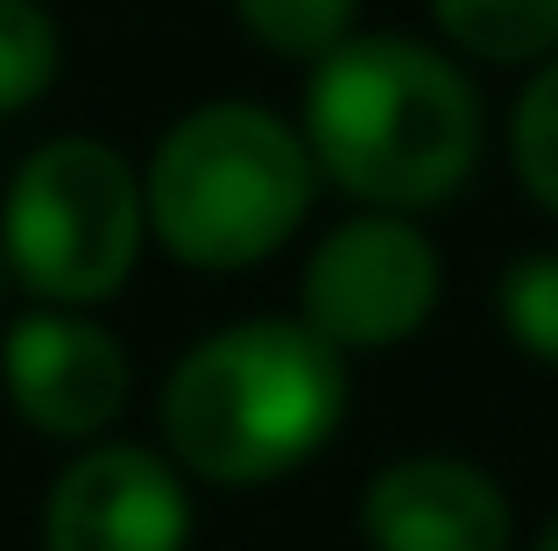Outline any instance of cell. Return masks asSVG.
Instances as JSON below:
<instances>
[{"instance_id": "cell-1", "label": "cell", "mask_w": 558, "mask_h": 551, "mask_svg": "<svg viewBox=\"0 0 558 551\" xmlns=\"http://www.w3.org/2000/svg\"><path fill=\"white\" fill-rule=\"evenodd\" d=\"M298 135L318 184L368 212H432L481 170L488 113L452 50L396 28H354L340 50L304 64Z\"/></svg>"}, {"instance_id": "cell-2", "label": "cell", "mask_w": 558, "mask_h": 551, "mask_svg": "<svg viewBox=\"0 0 558 551\" xmlns=\"http://www.w3.org/2000/svg\"><path fill=\"white\" fill-rule=\"evenodd\" d=\"M354 375L298 311L227 318L191 340L156 389V445L184 481L269 488L312 467L347 425Z\"/></svg>"}, {"instance_id": "cell-3", "label": "cell", "mask_w": 558, "mask_h": 551, "mask_svg": "<svg viewBox=\"0 0 558 551\" xmlns=\"http://www.w3.org/2000/svg\"><path fill=\"white\" fill-rule=\"evenodd\" d=\"M149 241L178 269L241 276L304 234L318 206V163L298 121L262 99H198L156 135L142 163Z\"/></svg>"}, {"instance_id": "cell-4", "label": "cell", "mask_w": 558, "mask_h": 551, "mask_svg": "<svg viewBox=\"0 0 558 551\" xmlns=\"http://www.w3.org/2000/svg\"><path fill=\"white\" fill-rule=\"evenodd\" d=\"M149 248L142 170L99 135H50L0 184V255L28 304L99 311Z\"/></svg>"}, {"instance_id": "cell-5", "label": "cell", "mask_w": 558, "mask_h": 551, "mask_svg": "<svg viewBox=\"0 0 558 551\" xmlns=\"http://www.w3.org/2000/svg\"><path fill=\"white\" fill-rule=\"evenodd\" d=\"M438 297H446V255L410 212H347L298 269V318L347 360L410 346L432 326Z\"/></svg>"}, {"instance_id": "cell-6", "label": "cell", "mask_w": 558, "mask_h": 551, "mask_svg": "<svg viewBox=\"0 0 558 551\" xmlns=\"http://www.w3.org/2000/svg\"><path fill=\"white\" fill-rule=\"evenodd\" d=\"M198 502L163 445L93 439L50 474L36 516L43 551H191Z\"/></svg>"}, {"instance_id": "cell-7", "label": "cell", "mask_w": 558, "mask_h": 551, "mask_svg": "<svg viewBox=\"0 0 558 551\" xmlns=\"http://www.w3.org/2000/svg\"><path fill=\"white\" fill-rule=\"evenodd\" d=\"M0 396L43 439L93 445L121 425L135 396V360L93 311L28 304L0 326Z\"/></svg>"}, {"instance_id": "cell-8", "label": "cell", "mask_w": 558, "mask_h": 551, "mask_svg": "<svg viewBox=\"0 0 558 551\" xmlns=\"http://www.w3.org/2000/svg\"><path fill=\"white\" fill-rule=\"evenodd\" d=\"M368 551H517V502L481 460L403 453L361 488Z\"/></svg>"}, {"instance_id": "cell-9", "label": "cell", "mask_w": 558, "mask_h": 551, "mask_svg": "<svg viewBox=\"0 0 558 551\" xmlns=\"http://www.w3.org/2000/svg\"><path fill=\"white\" fill-rule=\"evenodd\" d=\"M446 50L488 71H537L558 57V0H424Z\"/></svg>"}, {"instance_id": "cell-10", "label": "cell", "mask_w": 558, "mask_h": 551, "mask_svg": "<svg viewBox=\"0 0 558 551\" xmlns=\"http://www.w3.org/2000/svg\"><path fill=\"white\" fill-rule=\"evenodd\" d=\"M241 36L283 64H318L361 28V0H227Z\"/></svg>"}, {"instance_id": "cell-11", "label": "cell", "mask_w": 558, "mask_h": 551, "mask_svg": "<svg viewBox=\"0 0 558 551\" xmlns=\"http://www.w3.org/2000/svg\"><path fill=\"white\" fill-rule=\"evenodd\" d=\"M64 71V28L43 0H0V121L43 107Z\"/></svg>"}, {"instance_id": "cell-12", "label": "cell", "mask_w": 558, "mask_h": 551, "mask_svg": "<svg viewBox=\"0 0 558 551\" xmlns=\"http://www.w3.org/2000/svg\"><path fill=\"white\" fill-rule=\"evenodd\" d=\"M509 170H517L523 198L558 220V57L523 78L517 107H509Z\"/></svg>"}, {"instance_id": "cell-13", "label": "cell", "mask_w": 558, "mask_h": 551, "mask_svg": "<svg viewBox=\"0 0 558 551\" xmlns=\"http://www.w3.org/2000/svg\"><path fill=\"white\" fill-rule=\"evenodd\" d=\"M495 318L523 360L558 375V248H531L495 276Z\"/></svg>"}, {"instance_id": "cell-14", "label": "cell", "mask_w": 558, "mask_h": 551, "mask_svg": "<svg viewBox=\"0 0 558 551\" xmlns=\"http://www.w3.org/2000/svg\"><path fill=\"white\" fill-rule=\"evenodd\" d=\"M531 551H558V516H551V524H545V530L531 538Z\"/></svg>"}, {"instance_id": "cell-15", "label": "cell", "mask_w": 558, "mask_h": 551, "mask_svg": "<svg viewBox=\"0 0 558 551\" xmlns=\"http://www.w3.org/2000/svg\"><path fill=\"white\" fill-rule=\"evenodd\" d=\"M14 297V269H8V255H0V304Z\"/></svg>"}]
</instances>
